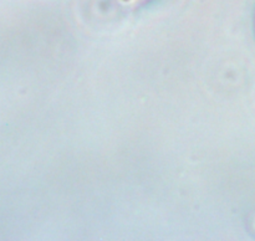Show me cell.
<instances>
[{"instance_id": "6da1fadb", "label": "cell", "mask_w": 255, "mask_h": 241, "mask_svg": "<svg viewBox=\"0 0 255 241\" xmlns=\"http://www.w3.org/2000/svg\"><path fill=\"white\" fill-rule=\"evenodd\" d=\"M122 1H131V0H122Z\"/></svg>"}]
</instances>
